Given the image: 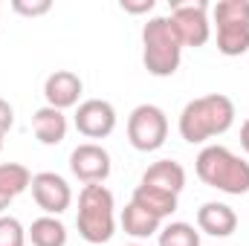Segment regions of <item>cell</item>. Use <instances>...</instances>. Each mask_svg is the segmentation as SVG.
Here are the masks:
<instances>
[{
  "mask_svg": "<svg viewBox=\"0 0 249 246\" xmlns=\"http://www.w3.org/2000/svg\"><path fill=\"white\" fill-rule=\"evenodd\" d=\"M26 238L32 241V246H67V226H64L58 217H38L32 220Z\"/></svg>",
  "mask_w": 249,
  "mask_h": 246,
  "instance_id": "cell-18",
  "label": "cell"
},
{
  "mask_svg": "<svg viewBox=\"0 0 249 246\" xmlns=\"http://www.w3.org/2000/svg\"><path fill=\"white\" fill-rule=\"evenodd\" d=\"M12 9L18 12V15H23V18H41V15H47L50 9H53V3L50 0H12Z\"/></svg>",
  "mask_w": 249,
  "mask_h": 246,
  "instance_id": "cell-21",
  "label": "cell"
},
{
  "mask_svg": "<svg viewBox=\"0 0 249 246\" xmlns=\"http://www.w3.org/2000/svg\"><path fill=\"white\" fill-rule=\"evenodd\" d=\"M235 124V105L223 93H209L200 99H191L180 113V136L188 145H203L220 133H226Z\"/></svg>",
  "mask_w": 249,
  "mask_h": 246,
  "instance_id": "cell-1",
  "label": "cell"
},
{
  "mask_svg": "<svg viewBox=\"0 0 249 246\" xmlns=\"http://www.w3.org/2000/svg\"><path fill=\"white\" fill-rule=\"evenodd\" d=\"M116 203L110 188H105L102 183L84 185L78 194V214H75V226L78 235L93 246L107 244L116 232V214H113Z\"/></svg>",
  "mask_w": 249,
  "mask_h": 246,
  "instance_id": "cell-3",
  "label": "cell"
},
{
  "mask_svg": "<svg viewBox=\"0 0 249 246\" xmlns=\"http://www.w3.org/2000/svg\"><path fill=\"white\" fill-rule=\"evenodd\" d=\"M32 185V174L20 162H3L0 165V214L9 209L12 200H18Z\"/></svg>",
  "mask_w": 249,
  "mask_h": 246,
  "instance_id": "cell-15",
  "label": "cell"
},
{
  "mask_svg": "<svg viewBox=\"0 0 249 246\" xmlns=\"http://www.w3.org/2000/svg\"><path fill=\"white\" fill-rule=\"evenodd\" d=\"M32 130H35L41 145H58V142H64V136H67V116H64V110H55L50 105L38 107L35 116H32Z\"/></svg>",
  "mask_w": 249,
  "mask_h": 246,
  "instance_id": "cell-14",
  "label": "cell"
},
{
  "mask_svg": "<svg viewBox=\"0 0 249 246\" xmlns=\"http://www.w3.org/2000/svg\"><path fill=\"white\" fill-rule=\"evenodd\" d=\"M122 229L130 235V238H151V235H157L160 229H162V220L160 217H154L151 211H145L142 206H136V203H127L122 209Z\"/></svg>",
  "mask_w": 249,
  "mask_h": 246,
  "instance_id": "cell-17",
  "label": "cell"
},
{
  "mask_svg": "<svg viewBox=\"0 0 249 246\" xmlns=\"http://www.w3.org/2000/svg\"><path fill=\"white\" fill-rule=\"evenodd\" d=\"M197 229L212 238H229L238 229V214L226 203H203L197 209Z\"/></svg>",
  "mask_w": 249,
  "mask_h": 246,
  "instance_id": "cell-12",
  "label": "cell"
},
{
  "mask_svg": "<svg viewBox=\"0 0 249 246\" xmlns=\"http://www.w3.org/2000/svg\"><path fill=\"white\" fill-rule=\"evenodd\" d=\"M75 130L87 139H105L116 130V110L105 99H87L75 110Z\"/></svg>",
  "mask_w": 249,
  "mask_h": 246,
  "instance_id": "cell-10",
  "label": "cell"
},
{
  "mask_svg": "<svg viewBox=\"0 0 249 246\" xmlns=\"http://www.w3.org/2000/svg\"><path fill=\"white\" fill-rule=\"evenodd\" d=\"M168 20H171V29L183 47H203L212 35L206 0H174Z\"/></svg>",
  "mask_w": 249,
  "mask_h": 246,
  "instance_id": "cell-7",
  "label": "cell"
},
{
  "mask_svg": "<svg viewBox=\"0 0 249 246\" xmlns=\"http://www.w3.org/2000/svg\"><path fill=\"white\" fill-rule=\"evenodd\" d=\"M217 26V50L238 58L249 50V0H220L212 9Z\"/></svg>",
  "mask_w": 249,
  "mask_h": 246,
  "instance_id": "cell-5",
  "label": "cell"
},
{
  "mask_svg": "<svg viewBox=\"0 0 249 246\" xmlns=\"http://www.w3.org/2000/svg\"><path fill=\"white\" fill-rule=\"evenodd\" d=\"M81 90H84V81H81L72 70H55V72L47 75V81H44V99H47V105L55 107V110L75 107L78 99H81Z\"/></svg>",
  "mask_w": 249,
  "mask_h": 246,
  "instance_id": "cell-11",
  "label": "cell"
},
{
  "mask_svg": "<svg viewBox=\"0 0 249 246\" xmlns=\"http://www.w3.org/2000/svg\"><path fill=\"white\" fill-rule=\"evenodd\" d=\"M0 246H26V229L18 217L0 214Z\"/></svg>",
  "mask_w": 249,
  "mask_h": 246,
  "instance_id": "cell-20",
  "label": "cell"
},
{
  "mask_svg": "<svg viewBox=\"0 0 249 246\" xmlns=\"http://www.w3.org/2000/svg\"><path fill=\"white\" fill-rule=\"evenodd\" d=\"M127 246H142V244H127Z\"/></svg>",
  "mask_w": 249,
  "mask_h": 246,
  "instance_id": "cell-26",
  "label": "cell"
},
{
  "mask_svg": "<svg viewBox=\"0 0 249 246\" xmlns=\"http://www.w3.org/2000/svg\"><path fill=\"white\" fill-rule=\"evenodd\" d=\"M119 6L124 12H130V15H145V12L154 9V0H122Z\"/></svg>",
  "mask_w": 249,
  "mask_h": 246,
  "instance_id": "cell-23",
  "label": "cell"
},
{
  "mask_svg": "<svg viewBox=\"0 0 249 246\" xmlns=\"http://www.w3.org/2000/svg\"><path fill=\"white\" fill-rule=\"evenodd\" d=\"M139 183L180 197V191L186 188V168H183L180 162H174V159H160V162H154V165L142 174Z\"/></svg>",
  "mask_w": 249,
  "mask_h": 246,
  "instance_id": "cell-13",
  "label": "cell"
},
{
  "mask_svg": "<svg viewBox=\"0 0 249 246\" xmlns=\"http://www.w3.org/2000/svg\"><path fill=\"white\" fill-rule=\"evenodd\" d=\"M130 203L142 206L145 211H151L160 220H165V217H171L177 211V194H168V191H160V188H151V185H142V183L133 188Z\"/></svg>",
  "mask_w": 249,
  "mask_h": 246,
  "instance_id": "cell-16",
  "label": "cell"
},
{
  "mask_svg": "<svg viewBox=\"0 0 249 246\" xmlns=\"http://www.w3.org/2000/svg\"><path fill=\"white\" fill-rule=\"evenodd\" d=\"M32 200L38 203V209H44L50 217H58L70 209L72 203V191L70 183L64 180L61 174L55 171H41V174H32Z\"/></svg>",
  "mask_w": 249,
  "mask_h": 246,
  "instance_id": "cell-8",
  "label": "cell"
},
{
  "mask_svg": "<svg viewBox=\"0 0 249 246\" xmlns=\"http://www.w3.org/2000/svg\"><path fill=\"white\" fill-rule=\"evenodd\" d=\"M168 139V116L162 107L157 105H139L130 110L127 116V142L142 151V154H151V151H160Z\"/></svg>",
  "mask_w": 249,
  "mask_h": 246,
  "instance_id": "cell-6",
  "label": "cell"
},
{
  "mask_svg": "<svg viewBox=\"0 0 249 246\" xmlns=\"http://www.w3.org/2000/svg\"><path fill=\"white\" fill-rule=\"evenodd\" d=\"M70 171L84 185L105 183L110 177V154L96 142H81L70 154Z\"/></svg>",
  "mask_w": 249,
  "mask_h": 246,
  "instance_id": "cell-9",
  "label": "cell"
},
{
  "mask_svg": "<svg viewBox=\"0 0 249 246\" xmlns=\"http://www.w3.org/2000/svg\"><path fill=\"white\" fill-rule=\"evenodd\" d=\"M160 246H200V232L191 223L174 220L165 229H160Z\"/></svg>",
  "mask_w": 249,
  "mask_h": 246,
  "instance_id": "cell-19",
  "label": "cell"
},
{
  "mask_svg": "<svg viewBox=\"0 0 249 246\" xmlns=\"http://www.w3.org/2000/svg\"><path fill=\"white\" fill-rule=\"evenodd\" d=\"M12 124H15V110L6 99H0V136H6L12 130Z\"/></svg>",
  "mask_w": 249,
  "mask_h": 246,
  "instance_id": "cell-22",
  "label": "cell"
},
{
  "mask_svg": "<svg viewBox=\"0 0 249 246\" xmlns=\"http://www.w3.org/2000/svg\"><path fill=\"white\" fill-rule=\"evenodd\" d=\"M241 148H244V151L249 154V119L241 124Z\"/></svg>",
  "mask_w": 249,
  "mask_h": 246,
  "instance_id": "cell-24",
  "label": "cell"
},
{
  "mask_svg": "<svg viewBox=\"0 0 249 246\" xmlns=\"http://www.w3.org/2000/svg\"><path fill=\"white\" fill-rule=\"evenodd\" d=\"M183 44L171 29L168 18H151L142 26V64L151 75L168 78L180 70Z\"/></svg>",
  "mask_w": 249,
  "mask_h": 246,
  "instance_id": "cell-4",
  "label": "cell"
},
{
  "mask_svg": "<svg viewBox=\"0 0 249 246\" xmlns=\"http://www.w3.org/2000/svg\"><path fill=\"white\" fill-rule=\"evenodd\" d=\"M194 171L209 188L223 194L241 197L249 191V162L223 145H206L194 159Z\"/></svg>",
  "mask_w": 249,
  "mask_h": 246,
  "instance_id": "cell-2",
  "label": "cell"
},
{
  "mask_svg": "<svg viewBox=\"0 0 249 246\" xmlns=\"http://www.w3.org/2000/svg\"><path fill=\"white\" fill-rule=\"evenodd\" d=\"M0 151H3V136H0Z\"/></svg>",
  "mask_w": 249,
  "mask_h": 246,
  "instance_id": "cell-25",
  "label": "cell"
}]
</instances>
